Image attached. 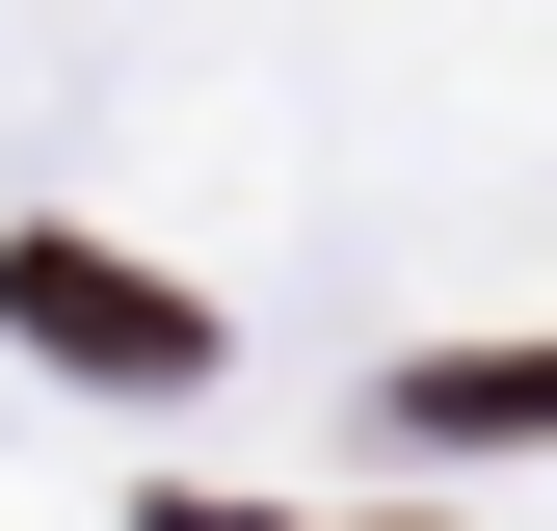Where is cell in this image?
<instances>
[{
	"mask_svg": "<svg viewBox=\"0 0 557 531\" xmlns=\"http://www.w3.org/2000/svg\"><path fill=\"white\" fill-rule=\"evenodd\" d=\"M0 319H27L53 372H213V319H186L160 266H107V239H27V266H0Z\"/></svg>",
	"mask_w": 557,
	"mask_h": 531,
	"instance_id": "6da1fadb",
	"label": "cell"
}]
</instances>
